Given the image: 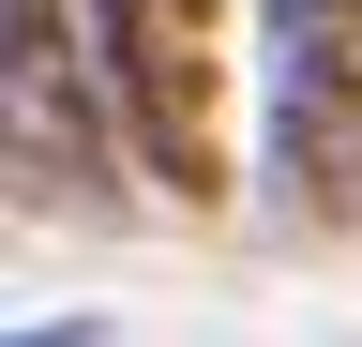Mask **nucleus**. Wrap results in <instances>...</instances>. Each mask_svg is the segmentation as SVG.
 Segmentation results:
<instances>
[{
  "label": "nucleus",
  "mask_w": 362,
  "mask_h": 347,
  "mask_svg": "<svg viewBox=\"0 0 362 347\" xmlns=\"http://www.w3.org/2000/svg\"><path fill=\"white\" fill-rule=\"evenodd\" d=\"M0 347H90V317H61V332H0Z\"/></svg>",
  "instance_id": "obj_4"
},
{
  "label": "nucleus",
  "mask_w": 362,
  "mask_h": 347,
  "mask_svg": "<svg viewBox=\"0 0 362 347\" xmlns=\"http://www.w3.org/2000/svg\"><path fill=\"white\" fill-rule=\"evenodd\" d=\"M0 166L30 196H106V61L76 0H0Z\"/></svg>",
  "instance_id": "obj_3"
},
{
  "label": "nucleus",
  "mask_w": 362,
  "mask_h": 347,
  "mask_svg": "<svg viewBox=\"0 0 362 347\" xmlns=\"http://www.w3.org/2000/svg\"><path fill=\"white\" fill-rule=\"evenodd\" d=\"M90 61H106V121L136 136V166L211 211L226 196V16L211 0H90Z\"/></svg>",
  "instance_id": "obj_1"
},
{
  "label": "nucleus",
  "mask_w": 362,
  "mask_h": 347,
  "mask_svg": "<svg viewBox=\"0 0 362 347\" xmlns=\"http://www.w3.org/2000/svg\"><path fill=\"white\" fill-rule=\"evenodd\" d=\"M272 182L287 211H362V0H272Z\"/></svg>",
  "instance_id": "obj_2"
}]
</instances>
